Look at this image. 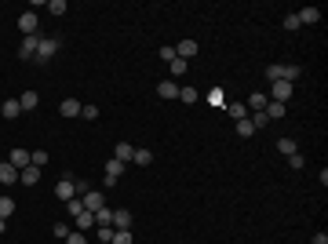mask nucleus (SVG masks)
<instances>
[{
  "instance_id": "f03ea898",
  "label": "nucleus",
  "mask_w": 328,
  "mask_h": 244,
  "mask_svg": "<svg viewBox=\"0 0 328 244\" xmlns=\"http://www.w3.org/2000/svg\"><path fill=\"white\" fill-rule=\"evenodd\" d=\"M59 55V40L55 36H40V44H37V55H33V62H40V66H44V62H51Z\"/></svg>"
},
{
  "instance_id": "cd10ccee",
  "label": "nucleus",
  "mask_w": 328,
  "mask_h": 244,
  "mask_svg": "<svg viewBox=\"0 0 328 244\" xmlns=\"http://www.w3.org/2000/svg\"><path fill=\"white\" fill-rule=\"evenodd\" d=\"M277 149H281L284 157H292V153H299V146H296V139H277Z\"/></svg>"
},
{
  "instance_id": "4c0bfd02",
  "label": "nucleus",
  "mask_w": 328,
  "mask_h": 244,
  "mask_svg": "<svg viewBox=\"0 0 328 244\" xmlns=\"http://www.w3.org/2000/svg\"><path fill=\"white\" fill-rule=\"evenodd\" d=\"M66 244H88V233H80V230H73V233L66 237Z\"/></svg>"
},
{
  "instance_id": "4be33fe9",
  "label": "nucleus",
  "mask_w": 328,
  "mask_h": 244,
  "mask_svg": "<svg viewBox=\"0 0 328 244\" xmlns=\"http://www.w3.org/2000/svg\"><path fill=\"white\" fill-rule=\"evenodd\" d=\"M48 160H51V157H48V149H33V153H29V164H33V168H40V172L48 168Z\"/></svg>"
},
{
  "instance_id": "72a5a7b5",
  "label": "nucleus",
  "mask_w": 328,
  "mask_h": 244,
  "mask_svg": "<svg viewBox=\"0 0 328 244\" xmlns=\"http://www.w3.org/2000/svg\"><path fill=\"white\" fill-rule=\"evenodd\" d=\"M113 244H135L132 230H113Z\"/></svg>"
},
{
  "instance_id": "6e6552de",
  "label": "nucleus",
  "mask_w": 328,
  "mask_h": 244,
  "mask_svg": "<svg viewBox=\"0 0 328 244\" xmlns=\"http://www.w3.org/2000/svg\"><path fill=\"white\" fill-rule=\"evenodd\" d=\"M37 26H40V22H37V15H33V11H22V15H19V29H22L26 36H33V33H37Z\"/></svg>"
},
{
  "instance_id": "473e14b6",
  "label": "nucleus",
  "mask_w": 328,
  "mask_h": 244,
  "mask_svg": "<svg viewBox=\"0 0 328 244\" xmlns=\"http://www.w3.org/2000/svg\"><path fill=\"white\" fill-rule=\"evenodd\" d=\"M132 164H142V168H146V164H153V153H150V149H135Z\"/></svg>"
},
{
  "instance_id": "c85d7f7f",
  "label": "nucleus",
  "mask_w": 328,
  "mask_h": 244,
  "mask_svg": "<svg viewBox=\"0 0 328 244\" xmlns=\"http://www.w3.org/2000/svg\"><path fill=\"white\" fill-rule=\"evenodd\" d=\"M226 109H230V117H233V120H244V117H248V106H244V102H230Z\"/></svg>"
},
{
  "instance_id": "bb28decb",
  "label": "nucleus",
  "mask_w": 328,
  "mask_h": 244,
  "mask_svg": "<svg viewBox=\"0 0 328 244\" xmlns=\"http://www.w3.org/2000/svg\"><path fill=\"white\" fill-rule=\"evenodd\" d=\"M51 233H55V240H66V237H69V233H73V226H69V222H62V219H59V222H55V226H51Z\"/></svg>"
},
{
  "instance_id": "dca6fc26",
  "label": "nucleus",
  "mask_w": 328,
  "mask_h": 244,
  "mask_svg": "<svg viewBox=\"0 0 328 244\" xmlns=\"http://www.w3.org/2000/svg\"><path fill=\"white\" fill-rule=\"evenodd\" d=\"M113 157L120 160V164H128V160L135 157V146H132V142H117V149H113Z\"/></svg>"
},
{
  "instance_id": "393cba45",
  "label": "nucleus",
  "mask_w": 328,
  "mask_h": 244,
  "mask_svg": "<svg viewBox=\"0 0 328 244\" xmlns=\"http://www.w3.org/2000/svg\"><path fill=\"white\" fill-rule=\"evenodd\" d=\"M168 69H172V80H175V77H186V73H190V62H183V59H172V62H168Z\"/></svg>"
},
{
  "instance_id": "a19ab883",
  "label": "nucleus",
  "mask_w": 328,
  "mask_h": 244,
  "mask_svg": "<svg viewBox=\"0 0 328 244\" xmlns=\"http://www.w3.org/2000/svg\"><path fill=\"white\" fill-rule=\"evenodd\" d=\"M160 59H164V62H172V59H175V48H172V44H164V48H160Z\"/></svg>"
},
{
  "instance_id": "2f4dec72",
  "label": "nucleus",
  "mask_w": 328,
  "mask_h": 244,
  "mask_svg": "<svg viewBox=\"0 0 328 244\" xmlns=\"http://www.w3.org/2000/svg\"><path fill=\"white\" fill-rule=\"evenodd\" d=\"M95 237L99 244H113V226H95Z\"/></svg>"
},
{
  "instance_id": "20e7f679",
  "label": "nucleus",
  "mask_w": 328,
  "mask_h": 244,
  "mask_svg": "<svg viewBox=\"0 0 328 244\" xmlns=\"http://www.w3.org/2000/svg\"><path fill=\"white\" fill-rule=\"evenodd\" d=\"M55 197L62 200V204H66V200H73V197H77V186H73V175H69V172L62 175V182H55Z\"/></svg>"
},
{
  "instance_id": "9b49d317",
  "label": "nucleus",
  "mask_w": 328,
  "mask_h": 244,
  "mask_svg": "<svg viewBox=\"0 0 328 244\" xmlns=\"http://www.w3.org/2000/svg\"><path fill=\"white\" fill-rule=\"evenodd\" d=\"M80 106H84L80 99H62V102H59V113H62V117H80Z\"/></svg>"
},
{
  "instance_id": "f257e3e1",
  "label": "nucleus",
  "mask_w": 328,
  "mask_h": 244,
  "mask_svg": "<svg viewBox=\"0 0 328 244\" xmlns=\"http://www.w3.org/2000/svg\"><path fill=\"white\" fill-rule=\"evenodd\" d=\"M263 73H266L270 84H274V80H288V84H296V80H299V66H288V62H274V66H266Z\"/></svg>"
},
{
  "instance_id": "6ab92c4d",
  "label": "nucleus",
  "mask_w": 328,
  "mask_h": 244,
  "mask_svg": "<svg viewBox=\"0 0 328 244\" xmlns=\"http://www.w3.org/2000/svg\"><path fill=\"white\" fill-rule=\"evenodd\" d=\"M197 99H201V95H197L193 84H183V88H179V102H183V106H193Z\"/></svg>"
},
{
  "instance_id": "aec40b11",
  "label": "nucleus",
  "mask_w": 328,
  "mask_h": 244,
  "mask_svg": "<svg viewBox=\"0 0 328 244\" xmlns=\"http://www.w3.org/2000/svg\"><path fill=\"white\" fill-rule=\"evenodd\" d=\"M19 182H22V186L40 182V168H33V164H29V168H22V172H19Z\"/></svg>"
},
{
  "instance_id": "f704fd0d",
  "label": "nucleus",
  "mask_w": 328,
  "mask_h": 244,
  "mask_svg": "<svg viewBox=\"0 0 328 244\" xmlns=\"http://www.w3.org/2000/svg\"><path fill=\"white\" fill-rule=\"evenodd\" d=\"M48 11H51V15L59 18V15H66L69 8H66V0H48Z\"/></svg>"
},
{
  "instance_id": "1a4fd4ad",
  "label": "nucleus",
  "mask_w": 328,
  "mask_h": 244,
  "mask_svg": "<svg viewBox=\"0 0 328 244\" xmlns=\"http://www.w3.org/2000/svg\"><path fill=\"white\" fill-rule=\"evenodd\" d=\"M132 222H135L132 212H124V208H117V212H113V230H132Z\"/></svg>"
},
{
  "instance_id": "c756f323",
  "label": "nucleus",
  "mask_w": 328,
  "mask_h": 244,
  "mask_svg": "<svg viewBox=\"0 0 328 244\" xmlns=\"http://www.w3.org/2000/svg\"><path fill=\"white\" fill-rule=\"evenodd\" d=\"M80 212H84V200H80V197H73V200H66V215H80Z\"/></svg>"
},
{
  "instance_id": "c9c22d12",
  "label": "nucleus",
  "mask_w": 328,
  "mask_h": 244,
  "mask_svg": "<svg viewBox=\"0 0 328 244\" xmlns=\"http://www.w3.org/2000/svg\"><path fill=\"white\" fill-rule=\"evenodd\" d=\"M299 26H303V22H299V15H296V11H292V15H284V29H288V33H296Z\"/></svg>"
},
{
  "instance_id": "a211bd4d",
  "label": "nucleus",
  "mask_w": 328,
  "mask_h": 244,
  "mask_svg": "<svg viewBox=\"0 0 328 244\" xmlns=\"http://www.w3.org/2000/svg\"><path fill=\"white\" fill-rule=\"evenodd\" d=\"M296 15H299V22H303V26L321 22V8H303V11H296Z\"/></svg>"
},
{
  "instance_id": "7ed1b4c3",
  "label": "nucleus",
  "mask_w": 328,
  "mask_h": 244,
  "mask_svg": "<svg viewBox=\"0 0 328 244\" xmlns=\"http://www.w3.org/2000/svg\"><path fill=\"white\" fill-rule=\"evenodd\" d=\"M80 200H84V212H92V215H95V212H102V208H106V190H88Z\"/></svg>"
},
{
  "instance_id": "412c9836",
  "label": "nucleus",
  "mask_w": 328,
  "mask_h": 244,
  "mask_svg": "<svg viewBox=\"0 0 328 244\" xmlns=\"http://www.w3.org/2000/svg\"><path fill=\"white\" fill-rule=\"evenodd\" d=\"M233 128H237V139H252V135H256V128H252L248 117H244V120H233Z\"/></svg>"
},
{
  "instance_id": "2eb2a0df",
  "label": "nucleus",
  "mask_w": 328,
  "mask_h": 244,
  "mask_svg": "<svg viewBox=\"0 0 328 244\" xmlns=\"http://www.w3.org/2000/svg\"><path fill=\"white\" fill-rule=\"evenodd\" d=\"M0 182H19V168L11 160H0Z\"/></svg>"
},
{
  "instance_id": "5701e85b",
  "label": "nucleus",
  "mask_w": 328,
  "mask_h": 244,
  "mask_svg": "<svg viewBox=\"0 0 328 244\" xmlns=\"http://www.w3.org/2000/svg\"><path fill=\"white\" fill-rule=\"evenodd\" d=\"M284 109H288V106H281V102H266V109H263V113H266V120H281V117H284Z\"/></svg>"
},
{
  "instance_id": "f3484780",
  "label": "nucleus",
  "mask_w": 328,
  "mask_h": 244,
  "mask_svg": "<svg viewBox=\"0 0 328 244\" xmlns=\"http://www.w3.org/2000/svg\"><path fill=\"white\" fill-rule=\"evenodd\" d=\"M22 113V106H19V99H8L4 106H0V117H4V120H15Z\"/></svg>"
},
{
  "instance_id": "ddd939ff",
  "label": "nucleus",
  "mask_w": 328,
  "mask_h": 244,
  "mask_svg": "<svg viewBox=\"0 0 328 244\" xmlns=\"http://www.w3.org/2000/svg\"><path fill=\"white\" fill-rule=\"evenodd\" d=\"M73 230H80V233H88V230H95V215H92V212H80V215L73 219Z\"/></svg>"
},
{
  "instance_id": "7c9ffc66",
  "label": "nucleus",
  "mask_w": 328,
  "mask_h": 244,
  "mask_svg": "<svg viewBox=\"0 0 328 244\" xmlns=\"http://www.w3.org/2000/svg\"><path fill=\"white\" fill-rule=\"evenodd\" d=\"M95 226H113V208H102V212H95Z\"/></svg>"
},
{
  "instance_id": "4468645a",
  "label": "nucleus",
  "mask_w": 328,
  "mask_h": 244,
  "mask_svg": "<svg viewBox=\"0 0 328 244\" xmlns=\"http://www.w3.org/2000/svg\"><path fill=\"white\" fill-rule=\"evenodd\" d=\"M157 95H160V99H179V84H175V80H160V84H157Z\"/></svg>"
},
{
  "instance_id": "a878e982",
  "label": "nucleus",
  "mask_w": 328,
  "mask_h": 244,
  "mask_svg": "<svg viewBox=\"0 0 328 244\" xmlns=\"http://www.w3.org/2000/svg\"><path fill=\"white\" fill-rule=\"evenodd\" d=\"M15 197H0V219H8V215H15Z\"/></svg>"
},
{
  "instance_id": "e433bc0d",
  "label": "nucleus",
  "mask_w": 328,
  "mask_h": 244,
  "mask_svg": "<svg viewBox=\"0 0 328 244\" xmlns=\"http://www.w3.org/2000/svg\"><path fill=\"white\" fill-rule=\"evenodd\" d=\"M80 117H84V120H99V106H80Z\"/></svg>"
},
{
  "instance_id": "f8f14e48",
  "label": "nucleus",
  "mask_w": 328,
  "mask_h": 244,
  "mask_svg": "<svg viewBox=\"0 0 328 244\" xmlns=\"http://www.w3.org/2000/svg\"><path fill=\"white\" fill-rule=\"evenodd\" d=\"M19 106H22V113H33V109L40 106V95H37V91H22V95H19Z\"/></svg>"
},
{
  "instance_id": "b1692460",
  "label": "nucleus",
  "mask_w": 328,
  "mask_h": 244,
  "mask_svg": "<svg viewBox=\"0 0 328 244\" xmlns=\"http://www.w3.org/2000/svg\"><path fill=\"white\" fill-rule=\"evenodd\" d=\"M106 175H110V179H120V175H124V164H120L117 157H110V160H106Z\"/></svg>"
},
{
  "instance_id": "79ce46f5",
  "label": "nucleus",
  "mask_w": 328,
  "mask_h": 244,
  "mask_svg": "<svg viewBox=\"0 0 328 244\" xmlns=\"http://www.w3.org/2000/svg\"><path fill=\"white\" fill-rule=\"evenodd\" d=\"M310 244H328V233H324V230H317V233H314V240H310Z\"/></svg>"
},
{
  "instance_id": "37998d69",
  "label": "nucleus",
  "mask_w": 328,
  "mask_h": 244,
  "mask_svg": "<svg viewBox=\"0 0 328 244\" xmlns=\"http://www.w3.org/2000/svg\"><path fill=\"white\" fill-rule=\"evenodd\" d=\"M8 233V219H0V237H4Z\"/></svg>"
},
{
  "instance_id": "9d476101",
  "label": "nucleus",
  "mask_w": 328,
  "mask_h": 244,
  "mask_svg": "<svg viewBox=\"0 0 328 244\" xmlns=\"http://www.w3.org/2000/svg\"><path fill=\"white\" fill-rule=\"evenodd\" d=\"M8 160H11V164L22 172V168H29V149H22V146H15L11 153H8Z\"/></svg>"
},
{
  "instance_id": "ea45409f",
  "label": "nucleus",
  "mask_w": 328,
  "mask_h": 244,
  "mask_svg": "<svg viewBox=\"0 0 328 244\" xmlns=\"http://www.w3.org/2000/svg\"><path fill=\"white\" fill-rule=\"evenodd\" d=\"M73 186H77V197H84L92 186H88V179H73Z\"/></svg>"
},
{
  "instance_id": "58836bf2",
  "label": "nucleus",
  "mask_w": 328,
  "mask_h": 244,
  "mask_svg": "<svg viewBox=\"0 0 328 244\" xmlns=\"http://www.w3.org/2000/svg\"><path fill=\"white\" fill-rule=\"evenodd\" d=\"M288 164H292V172H299V168L306 164V157H299V153H292V157H288Z\"/></svg>"
},
{
  "instance_id": "423d86ee",
  "label": "nucleus",
  "mask_w": 328,
  "mask_h": 244,
  "mask_svg": "<svg viewBox=\"0 0 328 244\" xmlns=\"http://www.w3.org/2000/svg\"><path fill=\"white\" fill-rule=\"evenodd\" d=\"M197 51H201L197 40H179V44H175V59H183V62H190Z\"/></svg>"
},
{
  "instance_id": "39448f33",
  "label": "nucleus",
  "mask_w": 328,
  "mask_h": 244,
  "mask_svg": "<svg viewBox=\"0 0 328 244\" xmlns=\"http://www.w3.org/2000/svg\"><path fill=\"white\" fill-rule=\"evenodd\" d=\"M37 44H40V33H33V36H26L22 44H19V59L22 62H29L33 55H37Z\"/></svg>"
},
{
  "instance_id": "0eeeda50",
  "label": "nucleus",
  "mask_w": 328,
  "mask_h": 244,
  "mask_svg": "<svg viewBox=\"0 0 328 244\" xmlns=\"http://www.w3.org/2000/svg\"><path fill=\"white\" fill-rule=\"evenodd\" d=\"M266 102H270V99H266V91H252L244 106H248V113H263V109H266Z\"/></svg>"
}]
</instances>
